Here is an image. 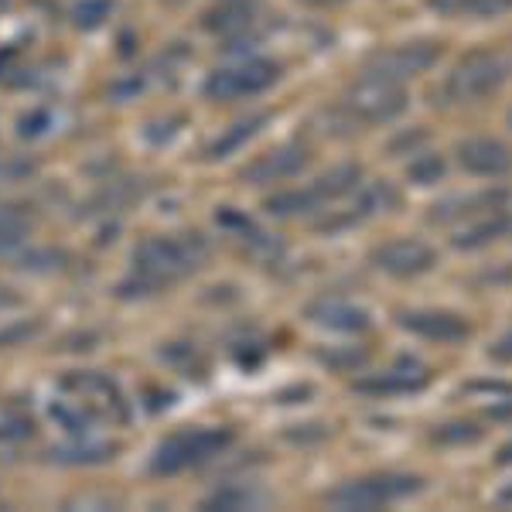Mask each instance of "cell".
I'll return each instance as SVG.
<instances>
[{
	"instance_id": "cell-1",
	"label": "cell",
	"mask_w": 512,
	"mask_h": 512,
	"mask_svg": "<svg viewBox=\"0 0 512 512\" xmlns=\"http://www.w3.org/2000/svg\"><path fill=\"white\" fill-rule=\"evenodd\" d=\"M209 243L202 236H158L134 250V277L123 284V294H154L175 284L178 277L202 267Z\"/></svg>"
},
{
	"instance_id": "cell-2",
	"label": "cell",
	"mask_w": 512,
	"mask_h": 512,
	"mask_svg": "<svg viewBox=\"0 0 512 512\" xmlns=\"http://www.w3.org/2000/svg\"><path fill=\"white\" fill-rule=\"evenodd\" d=\"M512 79V55L499 52V48H478V52H468L454 69L448 72L441 86L444 103L454 106H468L478 103V99L499 93L502 86Z\"/></svg>"
},
{
	"instance_id": "cell-3",
	"label": "cell",
	"mask_w": 512,
	"mask_h": 512,
	"mask_svg": "<svg viewBox=\"0 0 512 512\" xmlns=\"http://www.w3.org/2000/svg\"><path fill=\"white\" fill-rule=\"evenodd\" d=\"M420 489H424V478H417V475H400V472L366 475V478L342 482L338 489L328 492V506L345 509V512H369V509L407 499V495H417Z\"/></svg>"
},
{
	"instance_id": "cell-4",
	"label": "cell",
	"mask_w": 512,
	"mask_h": 512,
	"mask_svg": "<svg viewBox=\"0 0 512 512\" xmlns=\"http://www.w3.org/2000/svg\"><path fill=\"white\" fill-rule=\"evenodd\" d=\"M345 113L359 123H390L407 110V89L403 82L362 72L342 99Z\"/></svg>"
},
{
	"instance_id": "cell-5",
	"label": "cell",
	"mask_w": 512,
	"mask_h": 512,
	"mask_svg": "<svg viewBox=\"0 0 512 512\" xmlns=\"http://www.w3.org/2000/svg\"><path fill=\"white\" fill-rule=\"evenodd\" d=\"M233 444V431L226 427H198V431H181L175 437L161 444L158 454H154V472L158 475H175L185 472L192 465H202V461L216 458L219 451H226Z\"/></svg>"
},
{
	"instance_id": "cell-6",
	"label": "cell",
	"mask_w": 512,
	"mask_h": 512,
	"mask_svg": "<svg viewBox=\"0 0 512 512\" xmlns=\"http://www.w3.org/2000/svg\"><path fill=\"white\" fill-rule=\"evenodd\" d=\"M277 79H280L277 62L250 59V62H239V65H229V69L212 72L209 82H205V96L216 99V103H233V99L263 93V89H270Z\"/></svg>"
},
{
	"instance_id": "cell-7",
	"label": "cell",
	"mask_w": 512,
	"mask_h": 512,
	"mask_svg": "<svg viewBox=\"0 0 512 512\" xmlns=\"http://www.w3.org/2000/svg\"><path fill=\"white\" fill-rule=\"evenodd\" d=\"M437 59H441V45H437V41H407V45H393V48L373 52L362 72L403 82V79H414L420 72H427L431 65H437Z\"/></svg>"
},
{
	"instance_id": "cell-8",
	"label": "cell",
	"mask_w": 512,
	"mask_h": 512,
	"mask_svg": "<svg viewBox=\"0 0 512 512\" xmlns=\"http://www.w3.org/2000/svg\"><path fill=\"white\" fill-rule=\"evenodd\" d=\"M373 263L390 277H420L437 263V253L424 239H390L373 250Z\"/></svg>"
},
{
	"instance_id": "cell-9",
	"label": "cell",
	"mask_w": 512,
	"mask_h": 512,
	"mask_svg": "<svg viewBox=\"0 0 512 512\" xmlns=\"http://www.w3.org/2000/svg\"><path fill=\"white\" fill-rule=\"evenodd\" d=\"M458 164L468 175L502 178L512 171V151L499 137H468L465 144H458Z\"/></svg>"
},
{
	"instance_id": "cell-10",
	"label": "cell",
	"mask_w": 512,
	"mask_h": 512,
	"mask_svg": "<svg viewBox=\"0 0 512 512\" xmlns=\"http://www.w3.org/2000/svg\"><path fill=\"white\" fill-rule=\"evenodd\" d=\"M304 164H308V151L301 144H284L277 151L256 158L250 168H243V181L246 185H274V181L294 178Z\"/></svg>"
},
{
	"instance_id": "cell-11",
	"label": "cell",
	"mask_w": 512,
	"mask_h": 512,
	"mask_svg": "<svg viewBox=\"0 0 512 512\" xmlns=\"http://www.w3.org/2000/svg\"><path fill=\"white\" fill-rule=\"evenodd\" d=\"M400 328L420 338H431V342H465L472 335L468 321L451 315V311H403Z\"/></svg>"
},
{
	"instance_id": "cell-12",
	"label": "cell",
	"mask_w": 512,
	"mask_h": 512,
	"mask_svg": "<svg viewBox=\"0 0 512 512\" xmlns=\"http://www.w3.org/2000/svg\"><path fill=\"white\" fill-rule=\"evenodd\" d=\"M308 318L328 332H366L369 328V311L342 301V297H321V301L308 304Z\"/></svg>"
},
{
	"instance_id": "cell-13",
	"label": "cell",
	"mask_w": 512,
	"mask_h": 512,
	"mask_svg": "<svg viewBox=\"0 0 512 512\" xmlns=\"http://www.w3.org/2000/svg\"><path fill=\"white\" fill-rule=\"evenodd\" d=\"M424 383H427V369L420 366L417 359H403V362H396L393 369H386L379 379H362V383H355V386L366 393H410V390H420Z\"/></svg>"
},
{
	"instance_id": "cell-14",
	"label": "cell",
	"mask_w": 512,
	"mask_h": 512,
	"mask_svg": "<svg viewBox=\"0 0 512 512\" xmlns=\"http://www.w3.org/2000/svg\"><path fill=\"white\" fill-rule=\"evenodd\" d=\"M359 185H362V168H359V164H338V168H332L328 175H321L315 185L308 188V192H311L315 205L321 209L325 202H338V198L352 195Z\"/></svg>"
},
{
	"instance_id": "cell-15",
	"label": "cell",
	"mask_w": 512,
	"mask_h": 512,
	"mask_svg": "<svg viewBox=\"0 0 512 512\" xmlns=\"http://www.w3.org/2000/svg\"><path fill=\"white\" fill-rule=\"evenodd\" d=\"M509 202V192H482V195H454L448 202L434 205L431 212V222H451V219H461V216H475L478 209H495V205H506Z\"/></svg>"
},
{
	"instance_id": "cell-16",
	"label": "cell",
	"mask_w": 512,
	"mask_h": 512,
	"mask_svg": "<svg viewBox=\"0 0 512 512\" xmlns=\"http://www.w3.org/2000/svg\"><path fill=\"white\" fill-rule=\"evenodd\" d=\"M509 229H512V219L499 212V216L468 222L465 229H458V233L451 236V243L458 246V250H478V246H485V243H492V239L506 236Z\"/></svg>"
},
{
	"instance_id": "cell-17",
	"label": "cell",
	"mask_w": 512,
	"mask_h": 512,
	"mask_svg": "<svg viewBox=\"0 0 512 512\" xmlns=\"http://www.w3.org/2000/svg\"><path fill=\"white\" fill-rule=\"evenodd\" d=\"M267 120H270L267 113H253V117H246V120L233 123V127H229L226 134L216 137L209 147H205V154H209V158H229V154L239 151V147H243L246 140H253L256 134H260L263 123H267Z\"/></svg>"
},
{
	"instance_id": "cell-18",
	"label": "cell",
	"mask_w": 512,
	"mask_h": 512,
	"mask_svg": "<svg viewBox=\"0 0 512 512\" xmlns=\"http://www.w3.org/2000/svg\"><path fill=\"white\" fill-rule=\"evenodd\" d=\"M250 21H253V4H246V0H222L205 24L212 31H219V35H236V31L250 28Z\"/></svg>"
},
{
	"instance_id": "cell-19",
	"label": "cell",
	"mask_w": 512,
	"mask_h": 512,
	"mask_svg": "<svg viewBox=\"0 0 512 512\" xmlns=\"http://www.w3.org/2000/svg\"><path fill=\"white\" fill-rule=\"evenodd\" d=\"M315 198H311V192L304 188V192H284V195H274L267 202V212L277 219H291V216H304V212H315Z\"/></svg>"
},
{
	"instance_id": "cell-20",
	"label": "cell",
	"mask_w": 512,
	"mask_h": 512,
	"mask_svg": "<svg viewBox=\"0 0 512 512\" xmlns=\"http://www.w3.org/2000/svg\"><path fill=\"white\" fill-rule=\"evenodd\" d=\"M24 229H28V222H24L21 212L0 209V253L14 250V246L24 239Z\"/></svg>"
},
{
	"instance_id": "cell-21",
	"label": "cell",
	"mask_w": 512,
	"mask_h": 512,
	"mask_svg": "<svg viewBox=\"0 0 512 512\" xmlns=\"http://www.w3.org/2000/svg\"><path fill=\"white\" fill-rule=\"evenodd\" d=\"M260 502V495L246 492V489H226V492H216L209 502H205V509H250Z\"/></svg>"
},
{
	"instance_id": "cell-22",
	"label": "cell",
	"mask_w": 512,
	"mask_h": 512,
	"mask_svg": "<svg viewBox=\"0 0 512 512\" xmlns=\"http://www.w3.org/2000/svg\"><path fill=\"white\" fill-rule=\"evenodd\" d=\"M437 178H444V161L437 154H424L420 161L410 164V181L414 185H434Z\"/></svg>"
},
{
	"instance_id": "cell-23",
	"label": "cell",
	"mask_w": 512,
	"mask_h": 512,
	"mask_svg": "<svg viewBox=\"0 0 512 512\" xmlns=\"http://www.w3.org/2000/svg\"><path fill=\"white\" fill-rule=\"evenodd\" d=\"M478 434L482 431H478L475 424H444L434 437L441 444H472V441H478Z\"/></svg>"
},
{
	"instance_id": "cell-24",
	"label": "cell",
	"mask_w": 512,
	"mask_h": 512,
	"mask_svg": "<svg viewBox=\"0 0 512 512\" xmlns=\"http://www.w3.org/2000/svg\"><path fill=\"white\" fill-rule=\"evenodd\" d=\"M106 14H110V0H82V4L76 7V21L82 24V28H96Z\"/></svg>"
},
{
	"instance_id": "cell-25",
	"label": "cell",
	"mask_w": 512,
	"mask_h": 512,
	"mask_svg": "<svg viewBox=\"0 0 512 512\" xmlns=\"http://www.w3.org/2000/svg\"><path fill=\"white\" fill-rule=\"evenodd\" d=\"M485 0H431L437 14H465V11H482Z\"/></svg>"
},
{
	"instance_id": "cell-26",
	"label": "cell",
	"mask_w": 512,
	"mask_h": 512,
	"mask_svg": "<svg viewBox=\"0 0 512 512\" xmlns=\"http://www.w3.org/2000/svg\"><path fill=\"white\" fill-rule=\"evenodd\" d=\"M35 332H38V321H31V325H18V328H4V332H0V345L24 342V338H31Z\"/></svg>"
},
{
	"instance_id": "cell-27",
	"label": "cell",
	"mask_w": 512,
	"mask_h": 512,
	"mask_svg": "<svg viewBox=\"0 0 512 512\" xmlns=\"http://www.w3.org/2000/svg\"><path fill=\"white\" fill-rule=\"evenodd\" d=\"M509 7H512V0H485L478 14H502V11H509Z\"/></svg>"
},
{
	"instance_id": "cell-28",
	"label": "cell",
	"mask_w": 512,
	"mask_h": 512,
	"mask_svg": "<svg viewBox=\"0 0 512 512\" xmlns=\"http://www.w3.org/2000/svg\"><path fill=\"white\" fill-rule=\"evenodd\" d=\"M14 304H18V294H11L7 287H0V311H4V308H14Z\"/></svg>"
},
{
	"instance_id": "cell-29",
	"label": "cell",
	"mask_w": 512,
	"mask_h": 512,
	"mask_svg": "<svg viewBox=\"0 0 512 512\" xmlns=\"http://www.w3.org/2000/svg\"><path fill=\"white\" fill-rule=\"evenodd\" d=\"M499 461H502V465H509V461H512V444H509V448H502Z\"/></svg>"
},
{
	"instance_id": "cell-30",
	"label": "cell",
	"mask_w": 512,
	"mask_h": 512,
	"mask_svg": "<svg viewBox=\"0 0 512 512\" xmlns=\"http://www.w3.org/2000/svg\"><path fill=\"white\" fill-rule=\"evenodd\" d=\"M308 4H315V7H332V4H342V0H308Z\"/></svg>"
},
{
	"instance_id": "cell-31",
	"label": "cell",
	"mask_w": 512,
	"mask_h": 512,
	"mask_svg": "<svg viewBox=\"0 0 512 512\" xmlns=\"http://www.w3.org/2000/svg\"><path fill=\"white\" fill-rule=\"evenodd\" d=\"M506 123H509V130H512V110H509V117H506Z\"/></svg>"
},
{
	"instance_id": "cell-32",
	"label": "cell",
	"mask_w": 512,
	"mask_h": 512,
	"mask_svg": "<svg viewBox=\"0 0 512 512\" xmlns=\"http://www.w3.org/2000/svg\"><path fill=\"white\" fill-rule=\"evenodd\" d=\"M168 4H181V0H168Z\"/></svg>"
}]
</instances>
